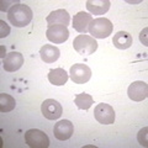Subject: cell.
<instances>
[{"label": "cell", "mask_w": 148, "mask_h": 148, "mask_svg": "<svg viewBox=\"0 0 148 148\" xmlns=\"http://www.w3.org/2000/svg\"><path fill=\"white\" fill-rule=\"evenodd\" d=\"M34 12L31 8L25 4H14L8 10V20L15 27H25L32 21Z\"/></svg>", "instance_id": "1"}, {"label": "cell", "mask_w": 148, "mask_h": 148, "mask_svg": "<svg viewBox=\"0 0 148 148\" xmlns=\"http://www.w3.org/2000/svg\"><path fill=\"white\" fill-rule=\"evenodd\" d=\"M112 22L106 17L94 18L89 25V32L94 38H106L112 34Z\"/></svg>", "instance_id": "2"}, {"label": "cell", "mask_w": 148, "mask_h": 148, "mask_svg": "<svg viewBox=\"0 0 148 148\" xmlns=\"http://www.w3.org/2000/svg\"><path fill=\"white\" fill-rule=\"evenodd\" d=\"M73 47L82 56H90L98 49V42L89 35H78L73 41Z\"/></svg>", "instance_id": "3"}, {"label": "cell", "mask_w": 148, "mask_h": 148, "mask_svg": "<svg viewBox=\"0 0 148 148\" xmlns=\"http://www.w3.org/2000/svg\"><path fill=\"white\" fill-rule=\"evenodd\" d=\"M25 141L31 148H47L49 146V138L43 131L36 128L27 130L25 132Z\"/></svg>", "instance_id": "4"}, {"label": "cell", "mask_w": 148, "mask_h": 148, "mask_svg": "<svg viewBox=\"0 0 148 148\" xmlns=\"http://www.w3.org/2000/svg\"><path fill=\"white\" fill-rule=\"evenodd\" d=\"M94 117L99 123L112 125L115 122V111L109 104H98L94 109Z\"/></svg>", "instance_id": "5"}, {"label": "cell", "mask_w": 148, "mask_h": 148, "mask_svg": "<svg viewBox=\"0 0 148 148\" xmlns=\"http://www.w3.org/2000/svg\"><path fill=\"white\" fill-rule=\"evenodd\" d=\"M69 75H71V79L75 83V84H84V83L90 80L91 69L88 67L86 64L77 63L71 68Z\"/></svg>", "instance_id": "6"}, {"label": "cell", "mask_w": 148, "mask_h": 148, "mask_svg": "<svg viewBox=\"0 0 148 148\" xmlns=\"http://www.w3.org/2000/svg\"><path fill=\"white\" fill-rule=\"evenodd\" d=\"M41 112L47 120H57L62 116L63 109L57 100L47 99L41 105Z\"/></svg>", "instance_id": "7"}, {"label": "cell", "mask_w": 148, "mask_h": 148, "mask_svg": "<svg viewBox=\"0 0 148 148\" xmlns=\"http://www.w3.org/2000/svg\"><path fill=\"white\" fill-rule=\"evenodd\" d=\"M74 133V126L69 120H61L57 123H54L53 127V135L59 141H67L69 140Z\"/></svg>", "instance_id": "8"}, {"label": "cell", "mask_w": 148, "mask_h": 148, "mask_svg": "<svg viewBox=\"0 0 148 148\" xmlns=\"http://www.w3.org/2000/svg\"><path fill=\"white\" fill-rule=\"evenodd\" d=\"M127 95L128 98L133 101H143L147 99L148 96V85L147 83L137 80L133 82L132 84H130L127 89Z\"/></svg>", "instance_id": "9"}, {"label": "cell", "mask_w": 148, "mask_h": 148, "mask_svg": "<svg viewBox=\"0 0 148 148\" xmlns=\"http://www.w3.org/2000/svg\"><path fill=\"white\" fill-rule=\"evenodd\" d=\"M46 36L53 43H63L68 40L69 31L66 26L52 25V26H48L47 31H46Z\"/></svg>", "instance_id": "10"}, {"label": "cell", "mask_w": 148, "mask_h": 148, "mask_svg": "<svg viewBox=\"0 0 148 148\" xmlns=\"http://www.w3.org/2000/svg\"><path fill=\"white\" fill-rule=\"evenodd\" d=\"M92 21V16L89 12H84V11H79L75 14L73 17V29L78 31L82 35H85L89 31V25Z\"/></svg>", "instance_id": "11"}, {"label": "cell", "mask_w": 148, "mask_h": 148, "mask_svg": "<svg viewBox=\"0 0 148 148\" xmlns=\"http://www.w3.org/2000/svg\"><path fill=\"white\" fill-rule=\"evenodd\" d=\"M24 64V56L20 52H11L6 54L3 61V68L6 72H16Z\"/></svg>", "instance_id": "12"}, {"label": "cell", "mask_w": 148, "mask_h": 148, "mask_svg": "<svg viewBox=\"0 0 148 148\" xmlns=\"http://www.w3.org/2000/svg\"><path fill=\"white\" fill-rule=\"evenodd\" d=\"M46 21H47L48 26L52 25H62V26H68L69 21H71V16L67 10L64 9H58V10H54L49 14V15L46 17Z\"/></svg>", "instance_id": "13"}, {"label": "cell", "mask_w": 148, "mask_h": 148, "mask_svg": "<svg viewBox=\"0 0 148 148\" xmlns=\"http://www.w3.org/2000/svg\"><path fill=\"white\" fill-rule=\"evenodd\" d=\"M111 3L109 0H88L86 9L90 15H104L109 11Z\"/></svg>", "instance_id": "14"}, {"label": "cell", "mask_w": 148, "mask_h": 148, "mask_svg": "<svg viewBox=\"0 0 148 148\" xmlns=\"http://www.w3.org/2000/svg\"><path fill=\"white\" fill-rule=\"evenodd\" d=\"M40 56H41V59H42L45 63L51 64L59 58L61 51H59L58 47H56L53 45H45L43 47L40 49Z\"/></svg>", "instance_id": "15"}, {"label": "cell", "mask_w": 148, "mask_h": 148, "mask_svg": "<svg viewBox=\"0 0 148 148\" xmlns=\"http://www.w3.org/2000/svg\"><path fill=\"white\" fill-rule=\"evenodd\" d=\"M112 43L119 49H127L132 45V36L126 31H119L114 35Z\"/></svg>", "instance_id": "16"}, {"label": "cell", "mask_w": 148, "mask_h": 148, "mask_svg": "<svg viewBox=\"0 0 148 148\" xmlns=\"http://www.w3.org/2000/svg\"><path fill=\"white\" fill-rule=\"evenodd\" d=\"M48 80L53 85H57V86L64 85L68 80V73L63 68L51 69L48 73Z\"/></svg>", "instance_id": "17"}, {"label": "cell", "mask_w": 148, "mask_h": 148, "mask_svg": "<svg viewBox=\"0 0 148 148\" xmlns=\"http://www.w3.org/2000/svg\"><path fill=\"white\" fill-rule=\"evenodd\" d=\"M74 104L80 110H89L91 105L94 104V100H92L91 95L86 94V92H82V94H78L74 98Z\"/></svg>", "instance_id": "18"}, {"label": "cell", "mask_w": 148, "mask_h": 148, "mask_svg": "<svg viewBox=\"0 0 148 148\" xmlns=\"http://www.w3.org/2000/svg\"><path fill=\"white\" fill-rule=\"evenodd\" d=\"M16 101L11 95L1 92L0 94V111L1 112H10L15 109Z\"/></svg>", "instance_id": "19"}, {"label": "cell", "mask_w": 148, "mask_h": 148, "mask_svg": "<svg viewBox=\"0 0 148 148\" xmlns=\"http://www.w3.org/2000/svg\"><path fill=\"white\" fill-rule=\"evenodd\" d=\"M147 132H148V128L147 127H143L142 130H140L137 135V140L140 142V145L143 147H148V140H147Z\"/></svg>", "instance_id": "20"}, {"label": "cell", "mask_w": 148, "mask_h": 148, "mask_svg": "<svg viewBox=\"0 0 148 148\" xmlns=\"http://www.w3.org/2000/svg\"><path fill=\"white\" fill-rule=\"evenodd\" d=\"M0 25H1V31H0V37L1 38H4V37H6L9 34H10V27H9L6 24H5V21H0Z\"/></svg>", "instance_id": "21"}]
</instances>
